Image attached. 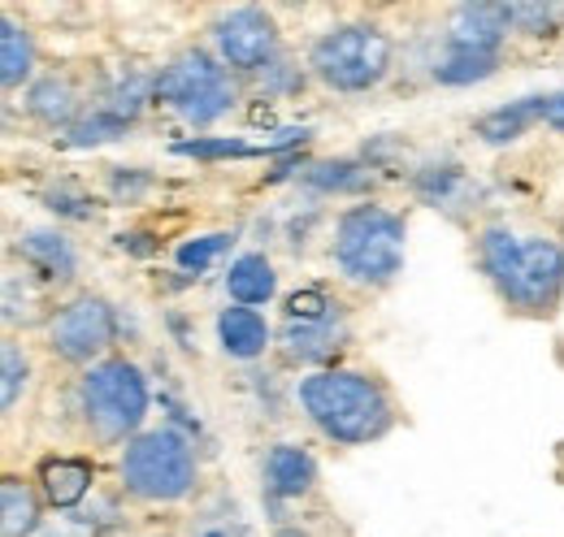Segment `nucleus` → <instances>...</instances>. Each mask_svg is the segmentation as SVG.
<instances>
[{
	"label": "nucleus",
	"mask_w": 564,
	"mask_h": 537,
	"mask_svg": "<svg viewBox=\"0 0 564 537\" xmlns=\"http://www.w3.org/2000/svg\"><path fill=\"white\" fill-rule=\"evenodd\" d=\"M478 265L517 317H556L564 299V243L547 234H517L491 221L478 230Z\"/></svg>",
	"instance_id": "obj_1"
},
{
	"label": "nucleus",
	"mask_w": 564,
	"mask_h": 537,
	"mask_svg": "<svg viewBox=\"0 0 564 537\" xmlns=\"http://www.w3.org/2000/svg\"><path fill=\"white\" fill-rule=\"evenodd\" d=\"M295 403L304 420L335 447H369L382 442L400 412L378 373L360 369H317L295 382Z\"/></svg>",
	"instance_id": "obj_2"
},
{
	"label": "nucleus",
	"mask_w": 564,
	"mask_h": 537,
	"mask_svg": "<svg viewBox=\"0 0 564 537\" xmlns=\"http://www.w3.org/2000/svg\"><path fill=\"white\" fill-rule=\"evenodd\" d=\"M148 403H152L148 377L127 355H109V360L83 369L74 382L78 425L96 447H127L131 438H140Z\"/></svg>",
	"instance_id": "obj_3"
},
{
	"label": "nucleus",
	"mask_w": 564,
	"mask_h": 537,
	"mask_svg": "<svg viewBox=\"0 0 564 537\" xmlns=\"http://www.w3.org/2000/svg\"><path fill=\"white\" fill-rule=\"evenodd\" d=\"M404 248H409V221L387 204H352L335 221L330 261L344 282L365 291H387L404 273Z\"/></svg>",
	"instance_id": "obj_4"
},
{
	"label": "nucleus",
	"mask_w": 564,
	"mask_h": 537,
	"mask_svg": "<svg viewBox=\"0 0 564 537\" xmlns=\"http://www.w3.org/2000/svg\"><path fill=\"white\" fill-rule=\"evenodd\" d=\"M118 481L131 498H140L148 507H174L196 490L200 460L178 429L170 425L143 429L118 456Z\"/></svg>",
	"instance_id": "obj_5"
},
{
	"label": "nucleus",
	"mask_w": 564,
	"mask_h": 537,
	"mask_svg": "<svg viewBox=\"0 0 564 537\" xmlns=\"http://www.w3.org/2000/svg\"><path fill=\"white\" fill-rule=\"evenodd\" d=\"M156 78V100L187 127L205 131L235 113L239 105V74L226 66L209 48H183L165 66L152 74Z\"/></svg>",
	"instance_id": "obj_6"
},
{
	"label": "nucleus",
	"mask_w": 564,
	"mask_h": 537,
	"mask_svg": "<svg viewBox=\"0 0 564 537\" xmlns=\"http://www.w3.org/2000/svg\"><path fill=\"white\" fill-rule=\"evenodd\" d=\"M395 66V40L378 22H344L313 40L308 69L322 87L339 96H365L387 83Z\"/></svg>",
	"instance_id": "obj_7"
},
{
	"label": "nucleus",
	"mask_w": 564,
	"mask_h": 537,
	"mask_svg": "<svg viewBox=\"0 0 564 537\" xmlns=\"http://www.w3.org/2000/svg\"><path fill=\"white\" fill-rule=\"evenodd\" d=\"M44 342L62 364L83 373V369L109 360V351L118 342V313L105 295L83 291V295L66 299L62 308H53V321L44 326Z\"/></svg>",
	"instance_id": "obj_8"
},
{
	"label": "nucleus",
	"mask_w": 564,
	"mask_h": 537,
	"mask_svg": "<svg viewBox=\"0 0 564 537\" xmlns=\"http://www.w3.org/2000/svg\"><path fill=\"white\" fill-rule=\"evenodd\" d=\"M217 57L235 74H265L282 57V31L274 13L257 4H239L213 22Z\"/></svg>",
	"instance_id": "obj_9"
},
{
	"label": "nucleus",
	"mask_w": 564,
	"mask_h": 537,
	"mask_svg": "<svg viewBox=\"0 0 564 537\" xmlns=\"http://www.w3.org/2000/svg\"><path fill=\"white\" fill-rule=\"evenodd\" d=\"M274 342H279V351L286 364H304L308 373H317V369H335V360L352 347L348 308L335 304V308L322 313V317H282Z\"/></svg>",
	"instance_id": "obj_10"
},
{
	"label": "nucleus",
	"mask_w": 564,
	"mask_h": 537,
	"mask_svg": "<svg viewBox=\"0 0 564 537\" xmlns=\"http://www.w3.org/2000/svg\"><path fill=\"white\" fill-rule=\"evenodd\" d=\"M508 35H512L508 4H487V0L456 4L452 18H447L443 48L447 53H465V57H499Z\"/></svg>",
	"instance_id": "obj_11"
},
{
	"label": "nucleus",
	"mask_w": 564,
	"mask_h": 537,
	"mask_svg": "<svg viewBox=\"0 0 564 537\" xmlns=\"http://www.w3.org/2000/svg\"><path fill=\"white\" fill-rule=\"evenodd\" d=\"M13 256L22 261V268L31 277H40L48 291L70 286L74 277H78V248H74L62 230H26L13 243Z\"/></svg>",
	"instance_id": "obj_12"
},
{
	"label": "nucleus",
	"mask_w": 564,
	"mask_h": 537,
	"mask_svg": "<svg viewBox=\"0 0 564 537\" xmlns=\"http://www.w3.org/2000/svg\"><path fill=\"white\" fill-rule=\"evenodd\" d=\"M26 113L44 131H74L87 109H83V91L74 87L70 74H40L26 87Z\"/></svg>",
	"instance_id": "obj_13"
},
{
	"label": "nucleus",
	"mask_w": 564,
	"mask_h": 537,
	"mask_svg": "<svg viewBox=\"0 0 564 537\" xmlns=\"http://www.w3.org/2000/svg\"><path fill=\"white\" fill-rule=\"evenodd\" d=\"M274 326L265 321V313L261 308H221L217 313V342H221V351L230 355V360H243V364H252V360H261L270 347H274Z\"/></svg>",
	"instance_id": "obj_14"
},
{
	"label": "nucleus",
	"mask_w": 564,
	"mask_h": 537,
	"mask_svg": "<svg viewBox=\"0 0 564 537\" xmlns=\"http://www.w3.org/2000/svg\"><path fill=\"white\" fill-rule=\"evenodd\" d=\"M261 476L274 498H304L317 485V460L300 442H274L261 460Z\"/></svg>",
	"instance_id": "obj_15"
},
{
	"label": "nucleus",
	"mask_w": 564,
	"mask_h": 537,
	"mask_svg": "<svg viewBox=\"0 0 564 537\" xmlns=\"http://www.w3.org/2000/svg\"><path fill=\"white\" fill-rule=\"evenodd\" d=\"M221 286H226L230 304H239V308H265L279 295V268H274V261L265 252H239L230 261V268H226Z\"/></svg>",
	"instance_id": "obj_16"
},
{
	"label": "nucleus",
	"mask_w": 564,
	"mask_h": 537,
	"mask_svg": "<svg viewBox=\"0 0 564 537\" xmlns=\"http://www.w3.org/2000/svg\"><path fill=\"white\" fill-rule=\"evenodd\" d=\"M91 481H96V469H91V460H83V456H53V460H44V464L35 469V485H40L44 503L57 507V512L78 507V503L87 498Z\"/></svg>",
	"instance_id": "obj_17"
},
{
	"label": "nucleus",
	"mask_w": 564,
	"mask_h": 537,
	"mask_svg": "<svg viewBox=\"0 0 564 537\" xmlns=\"http://www.w3.org/2000/svg\"><path fill=\"white\" fill-rule=\"evenodd\" d=\"M44 494L35 481L9 472L0 481V537H35L44 525Z\"/></svg>",
	"instance_id": "obj_18"
},
{
	"label": "nucleus",
	"mask_w": 564,
	"mask_h": 537,
	"mask_svg": "<svg viewBox=\"0 0 564 537\" xmlns=\"http://www.w3.org/2000/svg\"><path fill=\"white\" fill-rule=\"evenodd\" d=\"M35 66H40V53H35L31 31L13 13H4L0 18V87H4V96H13L18 87H31Z\"/></svg>",
	"instance_id": "obj_19"
},
{
	"label": "nucleus",
	"mask_w": 564,
	"mask_h": 537,
	"mask_svg": "<svg viewBox=\"0 0 564 537\" xmlns=\"http://www.w3.org/2000/svg\"><path fill=\"white\" fill-rule=\"evenodd\" d=\"M44 304H48V286L40 277H31L26 268L22 273L9 268V277H4V330L13 335L18 326L22 330L26 326H48L53 313H44Z\"/></svg>",
	"instance_id": "obj_20"
},
{
	"label": "nucleus",
	"mask_w": 564,
	"mask_h": 537,
	"mask_svg": "<svg viewBox=\"0 0 564 537\" xmlns=\"http://www.w3.org/2000/svg\"><path fill=\"white\" fill-rule=\"evenodd\" d=\"M539 122H543V96H525V100H512V105L482 113L474 122V134L491 147H503V143H517L521 134H530Z\"/></svg>",
	"instance_id": "obj_21"
},
{
	"label": "nucleus",
	"mask_w": 564,
	"mask_h": 537,
	"mask_svg": "<svg viewBox=\"0 0 564 537\" xmlns=\"http://www.w3.org/2000/svg\"><path fill=\"white\" fill-rule=\"evenodd\" d=\"M26 386H31V351L18 335H4L0 342V407H4V416L22 403Z\"/></svg>",
	"instance_id": "obj_22"
},
{
	"label": "nucleus",
	"mask_w": 564,
	"mask_h": 537,
	"mask_svg": "<svg viewBox=\"0 0 564 537\" xmlns=\"http://www.w3.org/2000/svg\"><path fill=\"white\" fill-rule=\"evenodd\" d=\"M495 69H499V57H465V53H447L443 48V57L434 62V83H443V87H469V83H482V78H491Z\"/></svg>",
	"instance_id": "obj_23"
},
{
	"label": "nucleus",
	"mask_w": 564,
	"mask_h": 537,
	"mask_svg": "<svg viewBox=\"0 0 564 537\" xmlns=\"http://www.w3.org/2000/svg\"><path fill=\"white\" fill-rule=\"evenodd\" d=\"M508 22L517 35H556L564 22V4H508Z\"/></svg>",
	"instance_id": "obj_24"
},
{
	"label": "nucleus",
	"mask_w": 564,
	"mask_h": 537,
	"mask_svg": "<svg viewBox=\"0 0 564 537\" xmlns=\"http://www.w3.org/2000/svg\"><path fill=\"white\" fill-rule=\"evenodd\" d=\"M230 248V234H205V239H187L178 252H174V261L183 273H205V268L221 256Z\"/></svg>",
	"instance_id": "obj_25"
},
{
	"label": "nucleus",
	"mask_w": 564,
	"mask_h": 537,
	"mask_svg": "<svg viewBox=\"0 0 564 537\" xmlns=\"http://www.w3.org/2000/svg\"><path fill=\"white\" fill-rule=\"evenodd\" d=\"M308 183H317L322 191H348V187L365 183V169L356 161H326V165L308 169Z\"/></svg>",
	"instance_id": "obj_26"
},
{
	"label": "nucleus",
	"mask_w": 564,
	"mask_h": 537,
	"mask_svg": "<svg viewBox=\"0 0 564 537\" xmlns=\"http://www.w3.org/2000/svg\"><path fill=\"white\" fill-rule=\"evenodd\" d=\"M543 127H552V131L564 134V87L552 91V96H543Z\"/></svg>",
	"instance_id": "obj_27"
},
{
	"label": "nucleus",
	"mask_w": 564,
	"mask_h": 537,
	"mask_svg": "<svg viewBox=\"0 0 564 537\" xmlns=\"http://www.w3.org/2000/svg\"><path fill=\"white\" fill-rule=\"evenodd\" d=\"M152 537H156V534H152Z\"/></svg>",
	"instance_id": "obj_28"
}]
</instances>
